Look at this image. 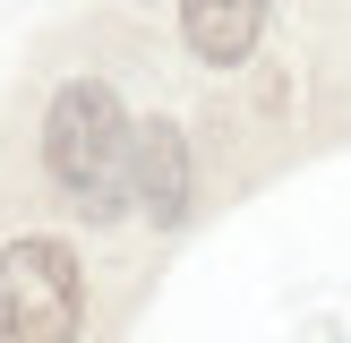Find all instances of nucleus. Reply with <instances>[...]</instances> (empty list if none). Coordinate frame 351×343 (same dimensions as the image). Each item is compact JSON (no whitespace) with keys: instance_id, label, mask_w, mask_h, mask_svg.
<instances>
[{"instance_id":"1","label":"nucleus","mask_w":351,"mask_h":343,"mask_svg":"<svg viewBox=\"0 0 351 343\" xmlns=\"http://www.w3.org/2000/svg\"><path fill=\"white\" fill-rule=\"evenodd\" d=\"M129 112H120V95L103 78H69L60 95H51L43 112V172L60 180V198L77 206V215L112 223L120 198H129Z\"/></svg>"},{"instance_id":"2","label":"nucleus","mask_w":351,"mask_h":343,"mask_svg":"<svg viewBox=\"0 0 351 343\" xmlns=\"http://www.w3.org/2000/svg\"><path fill=\"white\" fill-rule=\"evenodd\" d=\"M86 318V274L69 240H9L0 249V343H77Z\"/></svg>"},{"instance_id":"3","label":"nucleus","mask_w":351,"mask_h":343,"mask_svg":"<svg viewBox=\"0 0 351 343\" xmlns=\"http://www.w3.org/2000/svg\"><path fill=\"white\" fill-rule=\"evenodd\" d=\"M129 198L146 206L154 223H189V137L171 129V120H137L129 137Z\"/></svg>"},{"instance_id":"4","label":"nucleus","mask_w":351,"mask_h":343,"mask_svg":"<svg viewBox=\"0 0 351 343\" xmlns=\"http://www.w3.org/2000/svg\"><path fill=\"white\" fill-rule=\"evenodd\" d=\"M266 9H274V0H180V34H189L197 60L240 69L257 51V34H266Z\"/></svg>"}]
</instances>
